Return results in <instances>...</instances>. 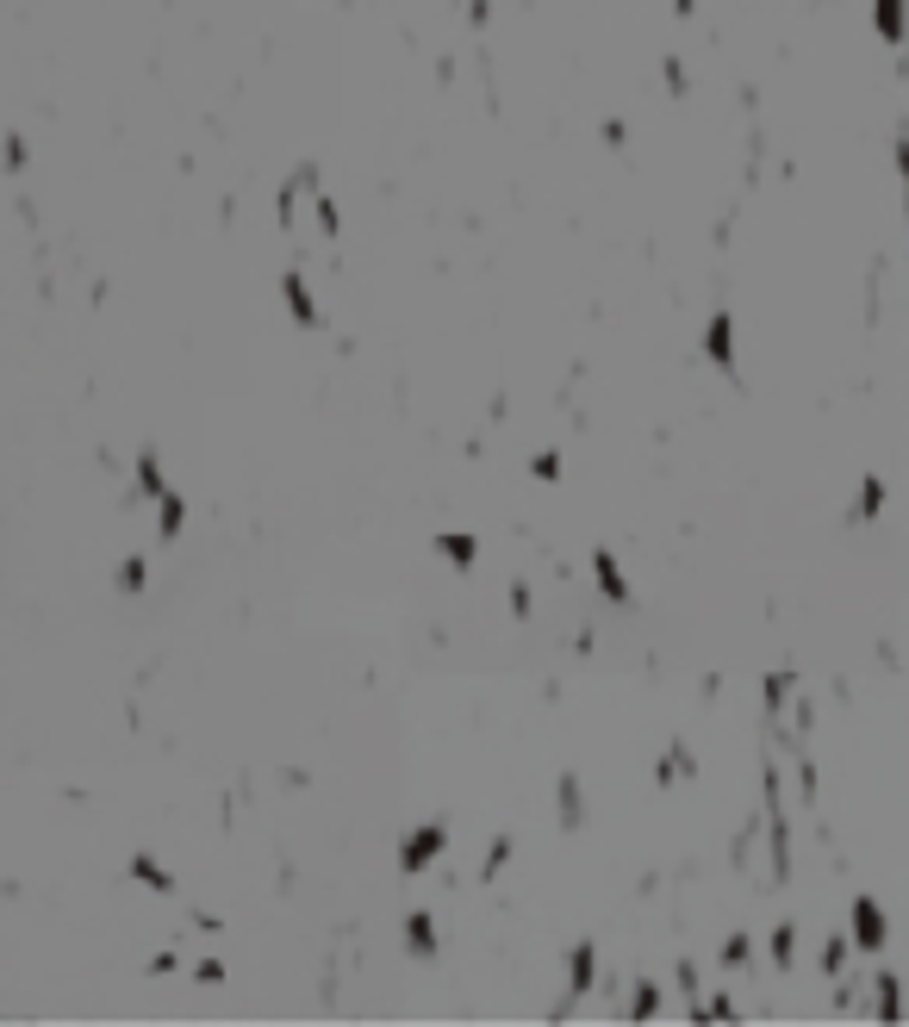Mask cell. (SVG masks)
<instances>
[{"instance_id": "cell-6", "label": "cell", "mask_w": 909, "mask_h": 1027, "mask_svg": "<svg viewBox=\"0 0 909 1027\" xmlns=\"http://www.w3.org/2000/svg\"><path fill=\"white\" fill-rule=\"evenodd\" d=\"M406 947H411V952H424V959H436V928H430V915H424V910L406 915Z\"/></svg>"}, {"instance_id": "cell-1", "label": "cell", "mask_w": 909, "mask_h": 1027, "mask_svg": "<svg viewBox=\"0 0 909 1027\" xmlns=\"http://www.w3.org/2000/svg\"><path fill=\"white\" fill-rule=\"evenodd\" d=\"M443 853H448V822H424V829L406 834V847H399V872H430Z\"/></svg>"}, {"instance_id": "cell-9", "label": "cell", "mask_w": 909, "mask_h": 1027, "mask_svg": "<svg viewBox=\"0 0 909 1027\" xmlns=\"http://www.w3.org/2000/svg\"><path fill=\"white\" fill-rule=\"evenodd\" d=\"M561 822H567V829H580V822H586V797H580V778H561Z\"/></svg>"}, {"instance_id": "cell-8", "label": "cell", "mask_w": 909, "mask_h": 1027, "mask_svg": "<svg viewBox=\"0 0 909 1027\" xmlns=\"http://www.w3.org/2000/svg\"><path fill=\"white\" fill-rule=\"evenodd\" d=\"M436 555H448L455 567H474L480 561V543L474 536H436Z\"/></svg>"}, {"instance_id": "cell-7", "label": "cell", "mask_w": 909, "mask_h": 1027, "mask_svg": "<svg viewBox=\"0 0 909 1027\" xmlns=\"http://www.w3.org/2000/svg\"><path fill=\"white\" fill-rule=\"evenodd\" d=\"M878 504H885V486L878 480H866L860 492H853V511H848V524H872L878 517Z\"/></svg>"}, {"instance_id": "cell-5", "label": "cell", "mask_w": 909, "mask_h": 1027, "mask_svg": "<svg viewBox=\"0 0 909 1027\" xmlns=\"http://www.w3.org/2000/svg\"><path fill=\"white\" fill-rule=\"evenodd\" d=\"M592 567H599V592H604V598H611V604H629V580H623L617 555H599Z\"/></svg>"}, {"instance_id": "cell-2", "label": "cell", "mask_w": 909, "mask_h": 1027, "mask_svg": "<svg viewBox=\"0 0 909 1027\" xmlns=\"http://www.w3.org/2000/svg\"><path fill=\"white\" fill-rule=\"evenodd\" d=\"M848 940H853V947H860V952H872V959H878V952H885L890 928H885V910H878V903H872V897H860V903H853Z\"/></svg>"}, {"instance_id": "cell-10", "label": "cell", "mask_w": 909, "mask_h": 1027, "mask_svg": "<svg viewBox=\"0 0 909 1027\" xmlns=\"http://www.w3.org/2000/svg\"><path fill=\"white\" fill-rule=\"evenodd\" d=\"M660 785H679V778H692V754L685 748H673V754H660Z\"/></svg>"}, {"instance_id": "cell-4", "label": "cell", "mask_w": 909, "mask_h": 1027, "mask_svg": "<svg viewBox=\"0 0 909 1027\" xmlns=\"http://www.w3.org/2000/svg\"><path fill=\"white\" fill-rule=\"evenodd\" d=\"M281 293H287V306H293V324H306V330L325 324V306L311 299V287H306V274H299V269H293L287 281H281Z\"/></svg>"}, {"instance_id": "cell-3", "label": "cell", "mask_w": 909, "mask_h": 1027, "mask_svg": "<svg viewBox=\"0 0 909 1027\" xmlns=\"http://www.w3.org/2000/svg\"><path fill=\"white\" fill-rule=\"evenodd\" d=\"M704 355H711L723 374H736V318H729V311H716L711 324H704Z\"/></svg>"}, {"instance_id": "cell-11", "label": "cell", "mask_w": 909, "mask_h": 1027, "mask_svg": "<svg viewBox=\"0 0 909 1027\" xmlns=\"http://www.w3.org/2000/svg\"><path fill=\"white\" fill-rule=\"evenodd\" d=\"M561 473V455H536V480H555Z\"/></svg>"}]
</instances>
